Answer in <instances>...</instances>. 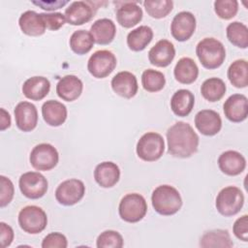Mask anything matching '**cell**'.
<instances>
[{"label":"cell","mask_w":248,"mask_h":248,"mask_svg":"<svg viewBox=\"0 0 248 248\" xmlns=\"http://www.w3.org/2000/svg\"><path fill=\"white\" fill-rule=\"evenodd\" d=\"M168 152L173 157L189 158L194 155L199 146V136L193 127L183 121H178L167 131Z\"/></svg>","instance_id":"6da1fadb"},{"label":"cell","mask_w":248,"mask_h":248,"mask_svg":"<svg viewBox=\"0 0 248 248\" xmlns=\"http://www.w3.org/2000/svg\"><path fill=\"white\" fill-rule=\"evenodd\" d=\"M154 210L164 216L173 215L182 206V199L176 188L170 185H160L154 189L151 196Z\"/></svg>","instance_id":"7a4b0ae2"},{"label":"cell","mask_w":248,"mask_h":248,"mask_svg":"<svg viewBox=\"0 0 248 248\" xmlns=\"http://www.w3.org/2000/svg\"><path fill=\"white\" fill-rule=\"evenodd\" d=\"M196 54L205 69L213 70L223 64L226 58V49L219 40L207 37L198 43Z\"/></svg>","instance_id":"3957f363"},{"label":"cell","mask_w":248,"mask_h":248,"mask_svg":"<svg viewBox=\"0 0 248 248\" xmlns=\"http://www.w3.org/2000/svg\"><path fill=\"white\" fill-rule=\"evenodd\" d=\"M244 204V195L236 186L223 188L216 197L215 206L217 211L226 217L237 214Z\"/></svg>","instance_id":"277c9868"},{"label":"cell","mask_w":248,"mask_h":248,"mask_svg":"<svg viewBox=\"0 0 248 248\" xmlns=\"http://www.w3.org/2000/svg\"><path fill=\"white\" fill-rule=\"evenodd\" d=\"M120 218L128 223L140 222L147 212V203L143 196L138 193L125 195L118 206Z\"/></svg>","instance_id":"5b68a950"},{"label":"cell","mask_w":248,"mask_h":248,"mask_svg":"<svg viewBox=\"0 0 248 248\" xmlns=\"http://www.w3.org/2000/svg\"><path fill=\"white\" fill-rule=\"evenodd\" d=\"M136 150L139 158L142 161H157L165 151L164 139L156 132H147L140 138Z\"/></svg>","instance_id":"8992f818"},{"label":"cell","mask_w":248,"mask_h":248,"mask_svg":"<svg viewBox=\"0 0 248 248\" xmlns=\"http://www.w3.org/2000/svg\"><path fill=\"white\" fill-rule=\"evenodd\" d=\"M18 224L21 230L30 234L42 232L47 225L46 213L37 205H27L18 213Z\"/></svg>","instance_id":"52a82bcc"},{"label":"cell","mask_w":248,"mask_h":248,"mask_svg":"<svg viewBox=\"0 0 248 248\" xmlns=\"http://www.w3.org/2000/svg\"><path fill=\"white\" fill-rule=\"evenodd\" d=\"M29 161L31 166L37 170H50L59 161L57 149L49 143L37 144L31 150Z\"/></svg>","instance_id":"ba28073f"},{"label":"cell","mask_w":248,"mask_h":248,"mask_svg":"<svg viewBox=\"0 0 248 248\" xmlns=\"http://www.w3.org/2000/svg\"><path fill=\"white\" fill-rule=\"evenodd\" d=\"M18 186L24 197L37 200L45 196L48 188V183L42 173L38 171H27L20 175Z\"/></svg>","instance_id":"9c48e42d"},{"label":"cell","mask_w":248,"mask_h":248,"mask_svg":"<svg viewBox=\"0 0 248 248\" xmlns=\"http://www.w3.org/2000/svg\"><path fill=\"white\" fill-rule=\"evenodd\" d=\"M117 60L115 55L108 49L95 51L88 59L87 70L96 78H104L115 69Z\"/></svg>","instance_id":"30bf717a"},{"label":"cell","mask_w":248,"mask_h":248,"mask_svg":"<svg viewBox=\"0 0 248 248\" xmlns=\"http://www.w3.org/2000/svg\"><path fill=\"white\" fill-rule=\"evenodd\" d=\"M85 194L84 183L77 178L67 179L61 182L55 190L56 201L66 206L78 203Z\"/></svg>","instance_id":"8fae6325"},{"label":"cell","mask_w":248,"mask_h":248,"mask_svg":"<svg viewBox=\"0 0 248 248\" xmlns=\"http://www.w3.org/2000/svg\"><path fill=\"white\" fill-rule=\"evenodd\" d=\"M196 30V17L187 11L177 13L170 24L171 36L178 42L189 40Z\"/></svg>","instance_id":"7c38bea8"},{"label":"cell","mask_w":248,"mask_h":248,"mask_svg":"<svg viewBox=\"0 0 248 248\" xmlns=\"http://www.w3.org/2000/svg\"><path fill=\"white\" fill-rule=\"evenodd\" d=\"M16 124L20 131L31 132L38 124V111L35 107L30 102H20L18 103L14 110Z\"/></svg>","instance_id":"4fadbf2b"},{"label":"cell","mask_w":248,"mask_h":248,"mask_svg":"<svg viewBox=\"0 0 248 248\" xmlns=\"http://www.w3.org/2000/svg\"><path fill=\"white\" fill-rule=\"evenodd\" d=\"M225 116L232 122H242L248 115V100L243 94H232L224 103Z\"/></svg>","instance_id":"5bb4252c"},{"label":"cell","mask_w":248,"mask_h":248,"mask_svg":"<svg viewBox=\"0 0 248 248\" xmlns=\"http://www.w3.org/2000/svg\"><path fill=\"white\" fill-rule=\"evenodd\" d=\"M175 56V48L171 42L163 39L158 41L148 51L149 62L160 68L169 66Z\"/></svg>","instance_id":"9a60e30c"},{"label":"cell","mask_w":248,"mask_h":248,"mask_svg":"<svg viewBox=\"0 0 248 248\" xmlns=\"http://www.w3.org/2000/svg\"><path fill=\"white\" fill-rule=\"evenodd\" d=\"M110 85L114 93L125 99L133 98L139 89L136 76L128 71L117 73L112 78Z\"/></svg>","instance_id":"2e32d148"},{"label":"cell","mask_w":248,"mask_h":248,"mask_svg":"<svg viewBox=\"0 0 248 248\" xmlns=\"http://www.w3.org/2000/svg\"><path fill=\"white\" fill-rule=\"evenodd\" d=\"M195 126L204 136H214L222 128V119L218 112L212 109L200 110L195 116Z\"/></svg>","instance_id":"e0dca14e"},{"label":"cell","mask_w":248,"mask_h":248,"mask_svg":"<svg viewBox=\"0 0 248 248\" xmlns=\"http://www.w3.org/2000/svg\"><path fill=\"white\" fill-rule=\"evenodd\" d=\"M218 166L220 170L230 176L240 174L246 168V159L235 150H227L218 158Z\"/></svg>","instance_id":"ac0fdd59"},{"label":"cell","mask_w":248,"mask_h":248,"mask_svg":"<svg viewBox=\"0 0 248 248\" xmlns=\"http://www.w3.org/2000/svg\"><path fill=\"white\" fill-rule=\"evenodd\" d=\"M95 11L91 6V2L75 1L72 2L65 10V18L69 24L81 25L91 20Z\"/></svg>","instance_id":"d6986e66"},{"label":"cell","mask_w":248,"mask_h":248,"mask_svg":"<svg viewBox=\"0 0 248 248\" xmlns=\"http://www.w3.org/2000/svg\"><path fill=\"white\" fill-rule=\"evenodd\" d=\"M83 83L80 78L74 75H67L59 79L56 84L58 97L66 102L77 100L82 93Z\"/></svg>","instance_id":"ffe728a7"},{"label":"cell","mask_w":248,"mask_h":248,"mask_svg":"<svg viewBox=\"0 0 248 248\" xmlns=\"http://www.w3.org/2000/svg\"><path fill=\"white\" fill-rule=\"evenodd\" d=\"M94 178L103 188L113 187L120 178L119 167L110 161L102 162L94 170Z\"/></svg>","instance_id":"44dd1931"},{"label":"cell","mask_w":248,"mask_h":248,"mask_svg":"<svg viewBox=\"0 0 248 248\" xmlns=\"http://www.w3.org/2000/svg\"><path fill=\"white\" fill-rule=\"evenodd\" d=\"M50 90L49 80L41 76H35L27 78L22 85L23 95L32 101L43 100Z\"/></svg>","instance_id":"7402d4cb"},{"label":"cell","mask_w":248,"mask_h":248,"mask_svg":"<svg viewBox=\"0 0 248 248\" xmlns=\"http://www.w3.org/2000/svg\"><path fill=\"white\" fill-rule=\"evenodd\" d=\"M67 114L66 106L56 100H48L42 106L43 118L49 126H61L66 121Z\"/></svg>","instance_id":"603a6c76"},{"label":"cell","mask_w":248,"mask_h":248,"mask_svg":"<svg viewBox=\"0 0 248 248\" xmlns=\"http://www.w3.org/2000/svg\"><path fill=\"white\" fill-rule=\"evenodd\" d=\"M90 33L93 37L94 43L102 46L108 45L115 37L116 26L109 18H100L91 25Z\"/></svg>","instance_id":"cb8c5ba5"},{"label":"cell","mask_w":248,"mask_h":248,"mask_svg":"<svg viewBox=\"0 0 248 248\" xmlns=\"http://www.w3.org/2000/svg\"><path fill=\"white\" fill-rule=\"evenodd\" d=\"M117 22L124 28H131L142 19V10L136 2H123L116 10Z\"/></svg>","instance_id":"d4e9b609"},{"label":"cell","mask_w":248,"mask_h":248,"mask_svg":"<svg viewBox=\"0 0 248 248\" xmlns=\"http://www.w3.org/2000/svg\"><path fill=\"white\" fill-rule=\"evenodd\" d=\"M18 25L25 35L32 37L43 35L46 28L42 15L35 11H26L22 13L18 19Z\"/></svg>","instance_id":"484cf974"},{"label":"cell","mask_w":248,"mask_h":248,"mask_svg":"<svg viewBox=\"0 0 248 248\" xmlns=\"http://www.w3.org/2000/svg\"><path fill=\"white\" fill-rule=\"evenodd\" d=\"M195 105L194 94L188 89L175 91L170 99V108L172 112L180 117L190 114Z\"/></svg>","instance_id":"4316f807"},{"label":"cell","mask_w":248,"mask_h":248,"mask_svg":"<svg viewBox=\"0 0 248 248\" xmlns=\"http://www.w3.org/2000/svg\"><path fill=\"white\" fill-rule=\"evenodd\" d=\"M173 75L178 82L191 84L199 76V68L192 58L182 57L177 61L173 69Z\"/></svg>","instance_id":"83f0119b"},{"label":"cell","mask_w":248,"mask_h":248,"mask_svg":"<svg viewBox=\"0 0 248 248\" xmlns=\"http://www.w3.org/2000/svg\"><path fill=\"white\" fill-rule=\"evenodd\" d=\"M200 246L202 248H231L233 242L227 230H211L205 232L200 239Z\"/></svg>","instance_id":"f1b7e54d"},{"label":"cell","mask_w":248,"mask_h":248,"mask_svg":"<svg viewBox=\"0 0 248 248\" xmlns=\"http://www.w3.org/2000/svg\"><path fill=\"white\" fill-rule=\"evenodd\" d=\"M153 39V30L147 25H140L127 35V45L133 51L143 50Z\"/></svg>","instance_id":"f546056e"},{"label":"cell","mask_w":248,"mask_h":248,"mask_svg":"<svg viewBox=\"0 0 248 248\" xmlns=\"http://www.w3.org/2000/svg\"><path fill=\"white\" fill-rule=\"evenodd\" d=\"M230 82L236 88H244L248 85V63L245 59L233 61L227 72Z\"/></svg>","instance_id":"4dcf8cb0"},{"label":"cell","mask_w":248,"mask_h":248,"mask_svg":"<svg viewBox=\"0 0 248 248\" xmlns=\"http://www.w3.org/2000/svg\"><path fill=\"white\" fill-rule=\"evenodd\" d=\"M227 90V86L223 79L219 78H209L205 79L201 86L202 97L209 102H217L221 100Z\"/></svg>","instance_id":"1f68e13d"},{"label":"cell","mask_w":248,"mask_h":248,"mask_svg":"<svg viewBox=\"0 0 248 248\" xmlns=\"http://www.w3.org/2000/svg\"><path fill=\"white\" fill-rule=\"evenodd\" d=\"M70 47L71 49L78 54L83 55L88 53L94 45V40L90 32L80 29L75 31L70 37Z\"/></svg>","instance_id":"d6a6232c"},{"label":"cell","mask_w":248,"mask_h":248,"mask_svg":"<svg viewBox=\"0 0 248 248\" xmlns=\"http://www.w3.org/2000/svg\"><path fill=\"white\" fill-rule=\"evenodd\" d=\"M228 40L235 46L247 48L248 46V28L239 21L231 22L226 29Z\"/></svg>","instance_id":"836d02e7"},{"label":"cell","mask_w":248,"mask_h":248,"mask_svg":"<svg viewBox=\"0 0 248 248\" xmlns=\"http://www.w3.org/2000/svg\"><path fill=\"white\" fill-rule=\"evenodd\" d=\"M141 84L143 89L148 92H158L164 88L166 78L160 71L147 69L141 75Z\"/></svg>","instance_id":"e575fe53"},{"label":"cell","mask_w":248,"mask_h":248,"mask_svg":"<svg viewBox=\"0 0 248 248\" xmlns=\"http://www.w3.org/2000/svg\"><path fill=\"white\" fill-rule=\"evenodd\" d=\"M146 13L153 18H163L167 16L173 8L170 0H146L143 2Z\"/></svg>","instance_id":"d590c367"},{"label":"cell","mask_w":248,"mask_h":248,"mask_svg":"<svg viewBox=\"0 0 248 248\" xmlns=\"http://www.w3.org/2000/svg\"><path fill=\"white\" fill-rule=\"evenodd\" d=\"M123 244L122 235L113 230H107L101 232L96 240L98 248H121Z\"/></svg>","instance_id":"8d00e7d4"},{"label":"cell","mask_w":248,"mask_h":248,"mask_svg":"<svg viewBox=\"0 0 248 248\" xmlns=\"http://www.w3.org/2000/svg\"><path fill=\"white\" fill-rule=\"evenodd\" d=\"M214 11L220 18L231 19L237 14L238 2L236 0H216Z\"/></svg>","instance_id":"74e56055"},{"label":"cell","mask_w":248,"mask_h":248,"mask_svg":"<svg viewBox=\"0 0 248 248\" xmlns=\"http://www.w3.org/2000/svg\"><path fill=\"white\" fill-rule=\"evenodd\" d=\"M0 207L7 206L13 200L15 194V188L12 180L4 175L0 176Z\"/></svg>","instance_id":"f35d334b"},{"label":"cell","mask_w":248,"mask_h":248,"mask_svg":"<svg viewBox=\"0 0 248 248\" xmlns=\"http://www.w3.org/2000/svg\"><path fill=\"white\" fill-rule=\"evenodd\" d=\"M67 246L68 240L66 236L58 232L46 234L42 241L43 248H66Z\"/></svg>","instance_id":"ab89813d"},{"label":"cell","mask_w":248,"mask_h":248,"mask_svg":"<svg viewBox=\"0 0 248 248\" xmlns=\"http://www.w3.org/2000/svg\"><path fill=\"white\" fill-rule=\"evenodd\" d=\"M41 15L46 29L51 31L60 29L66 21L65 16L62 13H42Z\"/></svg>","instance_id":"60d3db41"},{"label":"cell","mask_w":248,"mask_h":248,"mask_svg":"<svg viewBox=\"0 0 248 248\" xmlns=\"http://www.w3.org/2000/svg\"><path fill=\"white\" fill-rule=\"evenodd\" d=\"M232 232L233 234L241 241H248V216L246 214L235 220Z\"/></svg>","instance_id":"b9f144b4"},{"label":"cell","mask_w":248,"mask_h":248,"mask_svg":"<svg viewBox=\"0 0 248 248\" xmlns=\"http://www.w3.org/2000/svg\"><path fill=\"white\" fill-rule=\"evenodd\" d=\"M14 230L8 224L1 222L0 223V243L2 248L10 246L14 240Z\"/></svg>","instance_id":"7bdbcfd3"},{"label":"cell","mask_w":248,"mask_h":248,"mask_svg":"<svg viewBox=\"0 0 248 248\" xmlns=\"http://www.w3.org/2000/svg\"><path fill=\"white\" fill-rule=\"evenodd\" d=\"M69 1H32V4L41 7L44 10L46 11H54L57 9H60L64 7L66 4H68Z\"/></svg>","instance_id":"ee69618b"},{"label":"cell","mask_w":248,"mask_h":248,"mask_svg":"<svg viewBox=\"0 0 248 248\" xmlns=\"http://www.w3.org/2000/svg\"><path fill=\"white\" fill-rule=\"evenodd\" d=\"M0 130L4 131L11 126L10 113L3 108H0Z\"/></svg>","instance_id":"f6af8a7d"}]
</instances>
